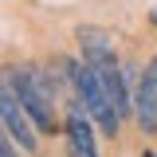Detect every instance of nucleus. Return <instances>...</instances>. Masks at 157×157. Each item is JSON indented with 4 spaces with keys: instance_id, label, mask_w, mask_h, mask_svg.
<instances>
[{
    "instance_id": "1",
    "label": "nucleus",
    "mask_w": 157,
    "mask_h": 157,
    "mask_svg": "<svg viewBox=\"0 0 157 157\" xmlns=\"http://www.w3.org/2000/svg\"><path fill=\"white\" fill-rule=\"evenodd\" d=\"M71 82H75V94H78V106H82V114L94 122L102 134H118V110L110 106V98H106V86H102V78L90 63H75L71 67Z\"/></svg>"
},
{
    "instance_id": "2",
    "label": "nucleus",
    "mask_w": 157,
    "mask_h": 157,
    "mask_svg": "<svg viewBox=\"0 0 157 157\" xmlns=\"http://www.w3.org/2000/svg\"><path fill=\"white\" fill-rule=\"evenodd\" d=\"M4 75H8V82H12V90H16L20 106L28 110L32 126H39V130H51V126H55V110H51L47 82H43V78H39L32 67H8Z\"/></svg>"
},
{
    "instance_id": "3",
    "label": "nucleus",
    "mask_w": 157,
    "mask_h": 157,
    "mask_svg": "<svg viewBox=\"0 0 157 157\" xmlns=\"http://www.w3.org/2000/svg\"><path fill=\"white\" fill-rule=\"evenodd\" d=\"M0 126L12 134V141H16L20 153H36V149H39L36 126H32L28 110L20 106V98H16V90H12V82H8L4 71H0Z\"/></svg>"
},
{
    "instance_id": "4",
    "label": "nucleus",
    "mask_w": 157,
    "mask_h": 157,
    "mask_svg": "<svg viewBox=\"0 0 157 157\" xmlns=\"http://www.w3.org/2000/svg\"><path fill=\"white\" fill-rule=\"evenodd\" d=\"M134 114L145 130H157V55L145 63V71L134 86Z\"/></svg>"
},
{
    "instance_id": "5",
    "label": "nucleus",
    "mask_w": 157,
    "mask_h": 157,
    "mask_svg": "<svg viewBox=\"0 0 157 157\" xmlns=\"http://www.w3.org/2000/svg\"><path fill=\"white\" fill-rule=\"evenodd\" d=\"M67 153L71 157H98L94 130H90V118L82 114V106L67 110Z\"/></svg>"
},
{
    "instance_id": "6",
    "label": "nucleus",
    "mask_w": 157,
    "mask_h": 157,
    "mask_svg": "<svg viewBox=\"0 0 157 157\" xmlns=\"http://www.w3.org/2000/svg\"><path fill=\"white\" fill-rule=\"evenodd\" d=\"M78 47H82V63L90 67H114V43L98 28H78Z\"/></svg>"
},
{
    "instance_id": "7",
    "label": "nucleus",
    "mask_w": 157,
    "mask_h": 157,
    "mask_svg": "<svg viewBox=\"0 0 157 157\" xmlns=\"http://www.w3.org/2000/svg\"><path fill=\"white\" fill-rule=\"evenodd\" d=\"M98 78H102V86H106V98H110V106L118 110V118H126L130 114V94H126V75L118 71V63L114 67H94Z\"/></svg>"
},
{
    "instance_id": "8",
    "label": "nucleus",
    "mask_w": 157,
    "mask_h": 157,
    "mask_svg": "<svg viewBox=\"0 0 157 157\" xmlns=\"http://www.w3.org/2000/svg\"><path fill=\"white\" fill-rule=\"evenodd\" d=\"M0 157H20V149H16V141H12V134L0 126Z\"/></svg>"
},
{
    "instance_id": "9",
    "label": "nucleus",
    "mask_w": 157,
    "mask_h": 157,
    "mask_svg": "<svg viewBox=\"0 0 157 157\" xmlns=\"http://www.w3.org/2000/svg\"><path fill=\"white\" fill-rule=\"evenodd\" d=\"M153 28H157V12H153Z\"/></svg>"
}]
</instances>
